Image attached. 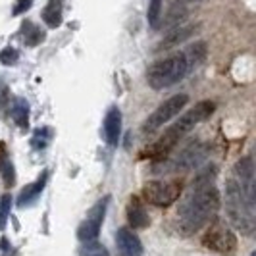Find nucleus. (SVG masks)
Masks as SVG:
<instances>
[{"mask_svg": "<svg viewBox=\"0 0 256 256\" xmlns=\"http://www.w3.org/2000/svg\"><path fill=\"white\" fill-rule=\"evenodd\" d=\"M189 74V64L183 56V52H176L156 60L146 70V83L154 90L170 89L183 81V77Z\"/></svg>", "mask_w": 256, "mask_h": 256, "instance_id": "nucleus-4", "label": "nucleus"}, {"mask_svg": "<svg viewBox=\"0 0 256 256\" xmlns=\"http://www.w3.org/2000/svg\"><path fill=\"white\" fill-rule=\"evenodd\" d=\"M198 2H204V0H174L172 4H180V6H189V4H198Z\"/></svg>", "mask_w": 256, "mask_h": 256, "instance_id": "nucleus-26", "label": "nucleus"}, {"mask_svg": "<svg viewBox=\"0 0 256 256\" xmlns=\"http://www.w3.org/2000/svg\"><path fill=\"white\" fill-rule=\"evenodd\" d=\"M46 178H48V172H42L37 178V181L29 183V185H26V187L22 189L20 196H18V206H20V208L33 204V202L37 200L38 196H40V192H42V189H44V185H46Z\"/></svg>", "mask_w": 256, "mask_h": 256, "instance_id": "nucleus-14", "label": "nucleus"}, {"mask_svg": "<svg viewBox=\"0 0 256 256\" xmlns=\"http://www.w3.org/2000/svg\"><path fill=\"white\" fill-rule=\"evenodd\" d=\"M189 18V6H180V4H172V8L168 10L166 18L162 22V27H166L168 31L174 27L185 24V20Z\"/></svg>", "mask_w": 256, "mask_h": 256, "instance_id": "nucleus-17", "label": "nucleus"}, {"mask_svg": "<svg viewBox=\"0 0 256 256\" xmlns=\"http://www.w3.org/2000/svg\"><path fill=\"white\" fill-rule=\"evenodd\" d=\"M183 185L178 180L170 181H148L142 185V198L152 206L158 208H168L172 206L181 196Z\"/></svg>", "mask_w": 256, "mask_h": 256, "instance_id": "nucleus-6", "label": "nucleus"}, {"mask_svg": "<svg viewBox=\"0 0 256 256\" xmlns=\"http://www.w3.org/2000/svg\"><path fill=\"white\" fill-rule=\"evenodd\" d=\"M214 110H216V104L212 102V100H200V102H196L185 114H181L180 120L176 124H172L164 131V135L158 141H154L148 146V150H144L142 156H148V158H164V156H168L187 133H191L198 124L206 122L210 116L214 114Z\"/></svg>", "mask_w": 256, "mask_h": 256, "instance_id": "nucleus-3", "label": "nucleus"}, {"mask_svg": "<svg viewBox=\"0 0 256 256\" xmlns=\"http://www.w3.org/2000/svg\"><path fill=\"white\" fill-rule=\"evenodd\" d=\"M202 244L222 256H233L237 250V237L224 222H212L202 237Z\"/></svg>", "mask_w": 256, "mask_h": 256, "instance_id": "nucleus-7", "label": "nucleus"}, {"mask_svg": "<svg viewBox=\"0 0 256 256\" xmlns=\"http://www.w3.org/2000/svg\"><path fill=\"white\" fill-rule=\"evenodd\" d=\"M22 35H24V42H26L27 46H37V44H40L46 38V33L40 27L35 26V24H31V22H26L22 26Z\"/></svg>", "mask_w": 256, "mask_h": 256, "instance_id": "nucleus-19", "label": "nucleus"}, {"mask_svg": "<svg viewBox=\"0 0 256 256\" xmlns=\"http://www.w3.org/2000/svg\"><path fill=\"white\" fill-rule=\"evenodd\" d=\"M42 22L50 29L62 26V0H48L42 10Z\"/></svg>", "mask_w": 256, "mask_h": 256, "instance_id": "nucleus-16", "label": "nucleus"}, {"mask_svg": "<svg viewBox=\"0 0 256 256\" xmlns=\"http://www.w3.org/2000/svg\"><path fill=\"white\" fill-rule=\"evenodd\" d=\"M12 118L20 128H27V124H29V104H27V100L18 98L12 104Z\"/></svg>", "mask_w": 256, "mask_h": 256, "instance_id": "nucleus-20", "label": "nucleus"}, {"mask_svg": "<svg viewBox=\"0 0 256 256\" xmlns=\"http://www.w3.org/2000/svg\"><path fill=\"white\" fill-rule=\"evenodd\" d=\"M31 6H33V0H16V4H14V8H12V16H22V14H26Z\"/></svg>", "mask_w": 256, "mask_h": 256, "instance_id": "nucleus-25", "label": "nucleus"}, {"mask_svg": "<svg viewBox=\"0 0 256 256\" xmlns=\"http://www.w3.org/2000/svg\"><path fill=\"white\" fill-rule=\"evenodd\" d=\"M108 202H110L108 196L100 198L96 204L90 208L89 218L81 222V226L77 228V239H79L81 243H89V241H96V239H98V235H100V226H102L104 216H106Z\"/></svg>", "mask_w": 256, "mask_h": 256, "instance_id": "nucleus-9", "label": "nucleus"}, {"mask_svg": "<svg viewBox=\"0 0 256 256\" xmlns=\"http://www.w3.org/2000/svg\"><path fill=\"white\" fill-rule=\"evenodd\" d=\"M18 50L14 48V46H6V48H2L0 50V62L4 66H14L18 62Z\"/></svg>", "mask_w": 256, "mask_h": 256, "instance_id": "nucleus-24", "label": "nucleus"}, {"mask_svg": "<svg viewBox=\"0 0 256 256\" xmlns=\"http://www.w3.org/2000/svg\"><path fill=\"white\" fill-rule=\"evenodd\" d=\"M200 29L198 24H194V26H187V24H181V26L174 27V29H170L166 33V37L162 38V42L156 46V52H162V50H170V48H174V46H178L181 42H185V40H189V38L196 33Z\"/></svg>", "mask_w": 256, "mask_h": 256, "instance_id": "nucleus-10", "label": "nucleus"}, {"mask_svg": "<svg viewBox=\"0 0 256 256\" xmlns=\"http://www.w3.org/2000/svg\"><path fill=\"white\" fill-rule=\"evenodd\" d=\"M162 2L164 0H150L148 10H146V22L152 29L160 27V18H162Z\"/></svg>", "mask_w": 256, "mask_h": 256, "instance_id": "nucleus-21", "label": "nucleus"}, {"mask_svg": "<svg viewBox=\"0 0 256 256\" xmlns=\"http://www.w3.org/2000/svg\"><path fill=\"white\" fill-rule=\"evenodd\" d=\"M226 212L237 230L250 235L256 228L254 164L252 156L237 160L233 176L226 183Z\"/></svg>", "mask_w": 256, "mask_h": 256, "instance_id": "nucleus-2", "label": "nucleus"}, {"mask_svg": "<svg viewBox=\"0 0 256 256\" xmlns=\"http://www.w3.org/2000/svg\"><path fill=\"white\" fill-rule=\"evenodd\" d=\"M116 243L124 256H142V243L137 233L129 228H120L116 231Z\"/></svg>", "mask_w": 256, "mask_h": 256, "instance_id": "nucleus-12", "label": "nucleus"}, {"mask_svg": "<svg viewBox=\"0 0 256 256\" xmlns=\"http://www.w3.org/2000/svg\"><path fill=\"white\" fill-rule=\"evenodd\" d=\"M128 222L133 230H144L150 226V216L146 212V208L142 206V202L135 196L131 198L128 204Z\"/></svg>", "mask_w": 256, "mask_h": 256, "instance_id": "nucleus-13", "label": "nucleus"}, {"mask_svg": "<svg viewBox=\"0 0 256 256\" xmlns=\"http://www.w3.org/2000/svg\"><path fill=\"white\" fill-rule=\"evenodd\" d=\"M206 54H208V44H206L204 40H194V42H191L183 50V56H185V60L189 64V70L196 68L198 64H202L206 60Z\"/></svg>", "mask_w": 256, "mask_h": 256, "instance_id": "nucleus-15", "label": "nucleus"}, {"mask_svg": "<svg viewBox=\"0 0 256 256\" xmlns=\"http://www.w3.org/2000/svg\"><path fill=\"white\" fill-rule=\"evenodd\" d=\"M216 176L218 170L208 166L191 181L189 191L183 196V202L176 214V228L181 235H194L218 214L220 191L214 185Z\"/></svg>", "mask_w": 256, "mask_h": 256, "instance_id": "nucleus-1", "label": "nucleus"}, {"mask_svg": "<svg viewBox=\"0 0 256 256\" xmlns=\"http://www.w3.org/2000/svg\"><path fill=\"white\" fill-rule=\"evenodd\" d=\"M12 204H14V198L10 192H4L0 196V230L6 228V222L10 218V212H12Z\"/></svg>", "mask_w": 256, "mask_h": 256, "instance_id": "nucleus-22", "label": "nucleus"}, {"mask_svg": "<svg viewBox=\"0 0 256 256\" xmlns=\"http://www.w3.org/2000/svg\"><path fill=\"white\" fill-rule=\"evenodd\" d=\"M79 256H110L108 254V248L104 244L96 243V241H89V243H83Z\"/></svg>", "mask_w": 256, "mask_h": 256, "instance_id": "nucleus-23", "label": "nucleus"}, {"mask_svg": "<svg viewBox=\"0 0 256 256\" xmlns=\"http://www.w3.org/2000/svg\"><path fill=\"white\" fill-rule=\"evenodd\" d=\"M208 156V146L200 141H191L176 158L170 160L168 166L162 168V172H187L192 168L200 166Z\"/></svg>", "mask_w": 256, "mask_h": 256, "instance_id": "nucleus-8", "label": "nucleus"}, {"mask_svg": "<svg viewBox=\"0 0 256 256\" xmlns=\"http://www.w3.org/2000/svg\"><path fill=\"white\" fill-rule=\"evenodd\" d=\"M104 141L110 146H118L120 137H122V110L118 106H110L104 116V128H102Z\"/></svg>", "mask_w": 256, "mask_h": 256, "instance_id": "nucleus-11", "label": "nucleus"}, {"mask_svg": "<svg viewBox=\"0 0 256 256\" xmlns=\"http://www.w3.org/2000/svg\"><path fill=\"white\" fill-rule=\"evenodd\" d=\"M187 102H189V96L187 94H174V96H170L168 100H164V102L154 110L152 114L144 120V124L141 126V133L144 137L154 135L164 124H168L170 120H174L176 116L180 114L181 110L187 106Z\"/></svg>", "mask_w": 256, "mask_h": 256, "instance_id": "nucleus-5", "label": "nucleus"}, {"mask_svg": "<svg viewBox=\"0 0 256 256\" xmlns=\"http://www.w3.org/2000/svg\"><path fill=\"white\" fill-rule=\"evenodd\" d=\"M0 176L4 180V185L6 187H12L16 183V170H14V164L8 156V150H6V144L0 141Z\"/></svg>", "mask_w": 256, "mask_h": 256, "instance_id": "nucleus-18", "label": "nucleus"}]
</instances>
